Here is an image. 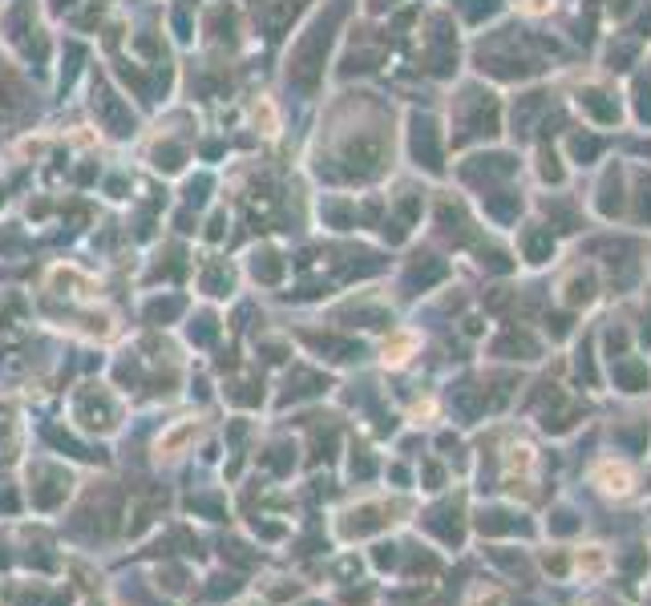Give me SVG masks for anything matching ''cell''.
Returning a JSON list of instances; mask_svg holds the SVG:
<instances>
[{
    "instance_id": "cell-2",
    "label": "cell",
    "mask_w": 651,
    "mask_h": 606,
    "mask_svg": "<svg viewBox=\"0 0 651 606\" xmlns=\"http://www.w3.org/2000/svg\"><path fill=\"white\" fill-rule=\"evenodd\" d=\"M191 437H194V421H191V424H178V429L170 432V437H162V440H159V453H167V457H175V453H178V445H186V440H191Z\"/></svg>"
},
{
    "instance_id": "cell-3",
    "label": "cell",
    "mask_w": 651,
    "mask_h": 606,
    "mask_svg": "<svg viewBox=\"0 0 651 606\" xmlns=\"http://www.w3.org/2000/svg\"><path fill=\"white\" fill-rule=\"evenodd\" d=\"M579 570H582V574H603V570H607V553L598 550V545L582 550V553H579Z\"/></svg>"
},
{
    "instance_id": "cell-4",
    "label": "cell",
    "mask_w": 651,
    "mask_h": 606,
    "mask_svg": "<svg viewBox=\"0 0 651 606\" xmlns=\"http://www.w3.org/2000/svg\"><path fill=\"white\" fill-rule=\"evenodd\" d=\"M506 461H510V473H514V469H518V473H526V469L534 465V453H530L526 445H518V448H510V457H506Z\"/></svg>"
},
{
    "instance_id": "cell-5",
    "label": "cell",
    "mask_w": 651,
    "mask_h": 606,
    "mask_svg": "<svg viewBox=\"0 0 651 606\" xmlns=\"http://www.w3.org/2000/svg\"><path fill=\"white\" fill-rule=\"evenodd\" d=\"M502 602H506V598L498 594V590H490V594H477V598H474V606H502Z\"/></svg>"
},
{
    "instance_id": "cell-6",
    "label": "cell",
    "mask_w": 651,
    "mask_h": 606,
    "mask_svg": "<svg viewBox=\"0 0 651 606\" xmlns=\"http://www.w3.org/2000/svg\"><path fill=\"white\" fill-rule=\"evenodd\" d=\"M522 9L526 12H546L550 9V0H522Z\"/></svg>"
},
{
    "instance_id": "cell-1",
    "label": "cell",
    "mask_w": 651,
    "mask_h": 606,
    "mask_svg": "<svg viewBox=\"0 0 651 606\" xmlns=\"http://www.w3.org/2000/svg\"><path fill=\"white\" fill-rule=\"evenodd\" d=\"M595 481L603 493H611V497H627L635 485V473L623 465V461H603V465L595 469Z\"/></svg>"
}]
</instances>
